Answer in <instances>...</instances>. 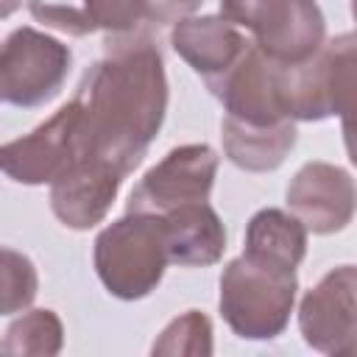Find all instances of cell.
Segmentation results:
<instances>
[{
	"label": "cell",
	"instance_id": "cell-1",
	"mask_svg": "<svg viewBox=\"0 0 357 357\" xmlns=\"http://www.w3.org/2000/svg\"><path fill=\"white\" fill-rule=\"evenodd\" d=\"M75 156H92L128 176L159 134L167 112L162 53L148 33L109 36L106 56L89 67L78 92Z\"/></svg>",
	"mask_w": 357,
	"mask_h": 357
},
{
	"label": "cell",
	"instance_id": "cell-2",
	"mask_svg": "<svg viewBox=\"0 0 357 357\" xmlns=\"http://www.w3.org/2000/svg\"><path fill=\"white\" fill-rule=\"evenodd\" d=\"M92 262L98 279L112 296L123 301L145 298L156 290L170 265L162 215L126 212L112 220L95 237Z\"/></svg>",
	"mask_w": 357,
	"mask_h": 357
},
{
	"label": "cell",
	"instance_id": "cell-3",
	"mask_svg": "<svg viewBox=\"0 0 357 357\" xmlns=\"http://www.w3.org/2000/svg\"><path fill=\"white\" fill-rule=\"evenodd\" d=\"M354 33H340L324 42L310 59L276 67L282 112L290 120L343 117L349 123L354 106Z\"/></svg>",
	"mask_w": 357,
	"mask_h": 357
},
{
	"label": "cell",
	"instance_id": "cell-4",
	"mask_svg": "<svg viewBox=\"0 0 357 357\" xmlns=\"http://www.w3.org/2000/svg\"><path fill=\"white\" fill-rule=\"evenodd\" d=\"M296 290V271L262 265L240 254L220 273L218 307L234 335L245 340H271L290 324Z\"/></svg>",
	"mask_w": 357,
	"mask_h": 357
},
{
	"label": "cell",
	"instance_id": "cell-5",
	"mask_svg": "<svg viewBox=\"0 0 357 357\" xmlns=\"http://www.w3.org/2000/svg\"><path fill=\"white\" fill-rule=\"evenodd\" d=\"M220 17L248 28L254 45L276 64H298L326 42L315 0H220Z\"/></svg>",
	"mask_w": 357,
	"mask_h": 357
},
{
	"label": "cell",
	"instance_id": "cell-6",
	"mask_svg": "<svg viewBox=\"0 0 357 357\" xmlns=\"http://www.w3.org/2000/svg\"><path fill=\"white\" fill-rule=\"evenodd\" d=\"M70 61L64 42L28 25L11 31L0 42V100L22 109L47 103L67 81Z\"/></svg>",
	"mask_w": 357,
	"mask_h": 357
},
{
	"label": "cell",
	"instance_id": "cell-7",
	"mask_svg": "<svg viewBox=\"0 0 357 357\" xmlns=\"http://www.w3.org/2000/svg\"><path fill=\"white\" fill-rule=\"evenodd\" d=\"M218 176V153L204 145H178L167 151L131 190L126 212L165 215L176 206L206 201Z\"/></svg>",
	"mask_w": 357,
	"mask_h": 357
},
{
	"label": "cell",
	"instance_id": "cell-8",
	"mask_svg": "<svg viewBox=\"0 0 357 357\" xmlns=\"http://www.w3.org/2000/svg\"><path fill=\"white\" fill-rule=\"evenodd\" d=\"M298 329L315 351L351 357L357 351V268L337 265L304 293Z\"/></svg>",
	"mask_w": 357,
	"mask_h": 357
},
{
	"label": "cell",
	"instance_id": "cell-9",
	"mask_svg": "<svg viewBox=\"0 0 357 357\" xmlns=\"http://www.w3.org/2000/svg\"><path fill=\"white\" fill-rule=\"evenodd\" d=\"M81 103L67 100L47 123L36 126L31 134L0 145V173L20 184H50L75 159Z\"/></svg>",
	"mask_w": 357,
	"mask_h": 357
},
{
	"label": "cell",
	"instance_id": "cell-10",
	"mask_svg": "<svg viewBox=\"0 0 357 357\" xmlns=\"http://www.w3.org/2000/svg\"><path fill=\"white\" fill-rule=\"evenodd\" d=\"M276 67V61H271L254 42H248L243 56L229 70L209 78L206 86L223 103L226 117L248 126H273L287 120L279 103Z\"/></svg>",
	"mask_w": 357,
	"mask_h": 357
},
{
	"label": "cell",
	"instance_id": "cell-11",
	"mask_svg": "<svg viewBox=\"0 0 357 357\" xmlns=\"http://www.w3.org/2000/svg\"><path fill=\"white\" fill-rule=\"evenodd\" d=\"M287 209L312 234L343 231L354 218V181L329 162H307L287 184Z\"/></svg>",
	"mask_w": 357,
	"mask_h": 357
},
{
	"label": "cell",
	"instance_id": "cell-12",
	"mask_svg": "<svg viewBox=\"0 0 357 357\" xmlns=\"http://www.w3.org/2000/svg\"><path fill=\"white\" fill-rule=\"evenodd\" d=\"M123 178L120 170L100 159L75 156L50 181V209L67 229L86 231L106 218Z\"/></svg>",
	"mask_w": 357,
	"mask_h": 357
},
{
	"label": "cell",
	"instance_id": "cell-13",
	"mask_svg": "<svg viewBox=\"0 0 357 357\" xmlns=\"http://www.w3.org/2000/svg\"><path fill=\"white\" fill-rule=\"evenodd\" d=\"M170 45L204 81H209L223 70H229L243 56L248 39L226 17L209 14V17H184L173 22Z\"/></svg>",
	"mask_w": 357,
	"mask_h": 357
},
{
	"label": "cell",
	"instance_id": "cell-14",
	"mask_svg": "<svg viewBox=\"0 0 357 357\" xmlns=\"http://www.w3.org/2000/svg\"><path fill=\"white\" fill-rule=\"evenodd\" d=\"M167 259L184 268L215 265L226 251V229L206 201L184 204L162 215Z\"/></svg>",
	"mask_w": 357,
	"mask_h": 357
},
{
	"label": "cell",
	"instance_id": "cell-15",
	"mask_svg": "<svg viewBox=\"0 0 357 357\" xmlns=\"http://www.w3.org/2000/svg\"><path fill=\"white\" fill-rule=\"evenodd\" d=\"M296 120H279L273 126H248L234 117H223L220 139L223 153L231 165L248 173L276 170L296 145Z\"/></svg>",
	"mask_w": 357,
	"mask_h": 357
},
{
	"label": "cell",
	"instance_id": "cell-16",
	"mask_svg": "<svg viewBox=\"0 0 357 357\" xmlns=\"http://www.w3.org/2000/svg\"><path fill=\"white\" fill-rule=\"evenodd\" d=\"M307 254V229L301 220L284 209H259L245 226L243 257L296 271Z\"/></svg>",
	"mask_w": 357,
	"mask_h": 357
},
{
	"label": "cell",
	"instance_id": "cell-17",
	"mask_svg": "<svg viewBox=\"0 0 357 357\" xmlns=\"http://www.w3.org/2000/svg\"><path fill=\"white\" fill-rule=\"evenodd\" d=\"M64 346V326L53 310H28L14 318L0 340L3 354H59Z\"/></svg>",
	"mask_w": 357,
	"mask_h": 357
},
{
	"label": "cell",
	"instance_id": "cell-18",
	"mask_svg": "<svg viewBox=\"0 0 357 357\" xmlns=\"http://www.w3.org/2000/svg\"><path fill=\"white\" fill-rule=\"evenodd\" d=\"M39 290V276L33 262L14 251L0 248V315H14L31 307Z\"/></svg>",
	"mask_w": 357,
	"mask_h": 357
},
{
	"label": "cell",
	"instance_id": "cell-19",
	"mask_svg": "<svg viewBox=\"0 0 357 357\" xmlns=\"http://www.w3.org/2000/svg\"><path fill=\"white\" fill-rule=\"evenodd\" d=\"M153 354H192V357H204L212 354V324L204 312L198 310H187L184 315L173 318L162 335L156 337V343L151 346Z\"/></svg>",
	"mask_w": 357,
	"mask_h": 357
},
{
	"label": "cell",
	"instance_id": "cell-20",
	"mask_svg": "<svg viewBox=\"0 0 357 357\" xmlns=\"http://www.w3.org/2000/svg\"><path fill=\"white\" fill-rule=\"evenodd\" d=\"M28 8L33 14V20L70 33V36H86L95 31L92 20H89V8L86 0H28Z\"/></svg>",
	"mask_w": 357,
	"mask_h": 357
},
{
	"label": "cell",
	"instance_id": "cell-21",
	"mask_svg": "<svg viewBox=\"0 0 357 357\" xmlns=\"http://www.w3.org/2000/svg\"><path fill=\"white\" fill-rule=\"evenodd\" d=\"M86 8L95 31H106L109 36L131 33L145 20L142 0H86Z\"/></svg>",
	"mask_w": 357,
	"mask_h": 357
},
{
	"label": "cell",
	"instance_id": "cell-22",
	"mask_svg": "<svg viewBox=\"0 0 357 357\" xmlns=\"http://www.w3.org/2000/svg\"><path fill=\"white\" fill-rule=\"evenodd\" d=\"M204 0H142L145 20L156 25H173L184 17H192Z\"/></svg>",
	"mask_w": 357,
	"mask_h": 357
},
{
	"label": "cell",
	"instance_id": "cell-23",
	"mask_svg": "<svg viewBox=\"0 0 357 357\" xmlns=\"http://www.w3.org/2000/svg\"><path fill=\"white\" fill-rule=\"evenodd\" d=\"M20 6H22V0H0V20L8 17V14H14Z\"/></svg>",
	"mask_w": 357,
	"mask_h": 357
}]
</instances>
